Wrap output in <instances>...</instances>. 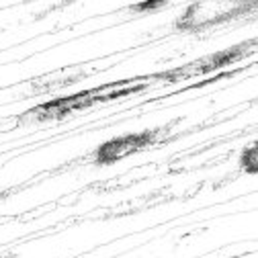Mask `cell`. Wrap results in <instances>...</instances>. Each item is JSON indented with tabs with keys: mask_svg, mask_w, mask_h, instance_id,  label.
I'll return each instance as SVG.
<instances>
[{
	"mask_svg": "<svg viewBox=\"0 0 258 258\" xmlns=\"http://www.w3.org/2000/svg\"><path fill=\"white\" fill-rule=\"evenodd\" d=\"M234 9V5H225V3H199V5H192L182 21L180 27L182 29H201L207 25H213L217 21H221L223 17H228L230 11Z\"/></svg>",
	"mask_w": 258,
	"mask_h": 258,
	"instance_id": "1",
	"label": "cell"
},
{
	"mask_svg": "<svg viewBox=\"0 0 258 258\" xmlns=\"http://www.w3.org/2000/svg\"><path fill=\"white\" fill-rule=\"evenodd\" d=\"M150 142L148 134H140V136H125L113 142H107L101 150H99V160L101 162H113V160H119L127 154H134L140 148H146Z\"/></svg>",
	"mask_w": 258,
	"mask_h": 258,
	"instance_id": "2",
	"label": "cell"
}]
</instances>
